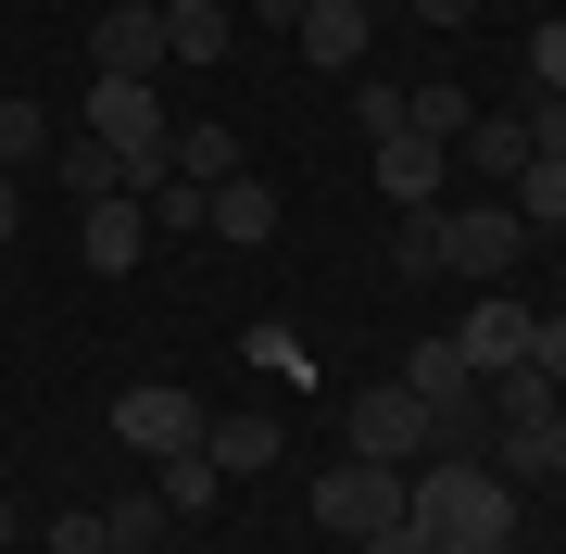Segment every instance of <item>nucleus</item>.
<instances>
[{"instance_id":"obj_1","label":"nucleus","mask_w":566,"mask_h":554,"mask_svg":"<svg viewBox=\"0 0 566 554\" xmlns=\"http://www.w3.org/2000/svg\"><path fill=\"white\" fill-rule=\"evenodd\" d=\"M403 516L428 530V554H504L516 542V479L479 467V453H428V467H403Z\"/></svg>"},{"instance_id":"obj_2","label":"nucleus","mask_w":566,"mask_h":554,"mask_svg":"<svg viewBox=\"0 0 566 554\" xmlns=\"http://www.w3.org/2000/svg\"><path fill=\"white\" fill-rule=\"evenodd\" d=\"M528 252V215L516 202H441V278H491L504 290Z\"/></svg>"},{"instance_id":"obj_3","label":"nucleus","mask_w":566,"mask_h":554,"mask_svg":"<svg viewBox=\"0 0 566 554\" xmlns=\"http://www.w3.org/2000/svg\"><path fill=\"white\" fill-rule=\"evenodd\" d=\"M353 453H378V467H428V453H441V416H428L403 378H378V390H353Z\"/></svg>"},{"instance_id":"obj_4","label":"nucleus","mask_w":566,"mask_h":554,"mask_svg":"<svg viewBox=\"0 0 566 554\" xmlns=\"http://www.w3.org/2000/svg\"><path fill=\"white\" fill-rule=\"evenodd\" d=\"M114 441H126V453H151V467H164V453H202V390L139 378V390L114 404Z\"/></svg>"},{"instance_id":"obj_5","label":"nucleus","mask_w":566,"mask_h":554,"mask_svg":"<svg viewBox=\"0 0 566 554\" xmlns=\"http://www.w3.org/2000/svg\"><path fill=\"white\" fill-rule=\"evenodd\" d=\"M315 516L340 542H365V530H390V516H403V467H378V453H340V467L315 479Z\"/></svg>"},{"instance_id":"obj_6","label":"nucleus","mask_w":566,"mask_h":554,"mask_svg":"<svg viewBox=\"0 0 566 554\" xmlns=\"http://www.w3.org/2000/svg\"><path fill=\"white\" fill-rule=\"evenodd\" d=\"M378 189H390V215H441L453 151H441V139H416V126H390V139H378Z\"/></svg>"},{"instance_id":"obj_7","label":"nucleus","mask_w":566,"mask_h":554,"mask_svg":"<svg viewBox=\"0 0 566 554\" xmlns=\"http://www.w3.org/2000/svg\"><path fill=\"white\" fill-rule=\"evenodd\" d=\"M88 63H102V76H164V13H151V0H102Z\"/></svg>"},{"instance_id":"obj_8","label":"nucleus","mask_w":566,"mask_h":554,"mask_svg":"<svg viewBox=\"0 0 566 554\" xmlns=\"http://www.w3.org/2000/svg\"><path fill=\"white\" fill-rule=\"evenodd\" d=\"M453 353H465L479 378H504L516 353H528V303H516V290H479V303H465V328H453Z\"/></svg>"},{"instance_id":"obj_9","label":"nucleus","mask_w":566,"mask_h":554,"mask_svg":"<svg viewBox=\"0 0 566 554\" xmlns=\"http://www.w3.org/2000/svg\"><path fill=\"white\" fill-rule=\"evenodd\" d=\"M151 252V215H139V189H102V202H88V265L102 278H126Z\"/></svg>"},{"instance_id":"obj_10","label":"nucleus","mask_w":566,"mask_h":554,"mask_svg":"<svg viewBox=\"0 0 566 554\" xmlns=\"http://www.w3.org/2000/svg\"><path fill=\"white\" fill-rule=\"evenodd\" d=\"M365 25H378V13H353V0H303V25H290V39H303V63L353 76V63H365Z\"/></svg>"},{"instance_id":"obj_11","label":"nucleus","mask_w":566,"mask_h":554,"mask_svg":"<svg viewBox=\"0 0 566 554\" xmlns=\"http://www.w3.org/2000/svg\"><path fill=\"white\" fill-rule=\"evenodd\" d=\"M202 227H214V240H227V252H264V240H277V189H264V177H227Z\"/></svg>"},{"instance_id":"obj_12","label":"nucleus","mask_w":566,"mask_h":554,"mask_svg":"<svg viewBox=\"0 0 566 554\" xmlns=\"http://www.w3.org/2000/svg\"><path fill=\"white\" fill-rule=\"evenodd\" d=\"M164 177H189V189H227V177H240V126H177V151H164Z\"/></svg>"},{"instance_id":"obj_13","label":"nucleus","mask_w":566,"mask_h":554,"mask_svg":"<svg viewBox=\"0 0 566 554\" xmlns=\"http://www.w3.org/2000/svg\"><path fill=\"white\" fill-rule=\"evenodd\" d=\"M516 165H528V126H516V114H479V126L453 139V177H516Z\"/></svg>"},{"instance_id":"obj_14","label":"nucleus","mask_w":566,"mask_h":554,"mask_svg":"<svg viewBox=\"0 0 566 554\" xmlns=\"http://www.w3.org/2000/svg\"><path fill=\"white\" fill-rule=\"evenodd\" d=\"M403 390H416L428 416H441V404H465V390H479V366H465L453 341H416V353H403Z\"/></svg>"},{"instance_id":"obj_15","label":"nucleus","mask_w":566,"mask_h":554,"mask_svg":"<svg viewBox=\"0 0 566 554\" xmlns=\"http://www.w3.org/2000/svg\"><path fill=\"white\" fill-rule=\"evenodd\" d=\"M151 492H164V516H214L227 467H214V453H164V467H151Z\"/></svg>"},{"instance_id":"obj_16","label":"nucleus","mask_w":566,"mask_h":554,"mask_svg":"<svg viewBox=\"0 0 566 554\" xmlns=\"http://www.w3.org/2000/svg\"><path fill=\"white\" fill-rule=\"evenodd\" d=\"M202 453H214L227 479H252V467H277V416H214V429H202Z\"/></svg>"},{"instance_id":"obj_17","label":"nucleus","mask_w":566,"mask_h":554,"mask_svg":"<svg viewBox=\"0 0 566 554\" xmlns=\"http://www.w3.org/2000/svg\"><path fill=\"white\" fill-rule=\"evenodd\" d=\"M139 215H151V240H202L214 189H189V177H151V189H139Z\"/></svg>"},{"instance_id":"obj_18","label":"nucleus","mask_w":566,"mask_h":554,"mask_svg":"<svg viewBox=\"0 0 566 554\" xmlns=\"http://www.w3.org/2000/svg\"><path fill=\"white\" fill-rule=\"evenodd\" d=\"M227 51V0H177L164 13V63H214Z\"/></svg>"},{"instance_id":"obj_19","label":"nucleus","mask_w":566,"mask_h":554,"mask_svg":"<svg viewBox=\"0 0 566 554\" xmlns=\"http://www.w3.org/2000/svg\"><path fill=\"white\" fill-rule=\"evenodd\" d=\"M403 126H416V139H441V151H453V139H465L479 114H465V88H453V76H428V88H403Z\"/></svg>"},{"instance_id":"obj_20","label":"nucleus","mask_w":566,"mask_h":554,"mask_svg":"<svg viewBox=\"0 0 566 554\" xmlns=\"http://www.w3.org/2000/svg\"><path fill=\"white\" fill-rule=\"evenodd\" d=\"M504 202H516L528 227H566V151H528V165H516V189H504Z\"/></svg>"},{"instance_id":"obj_21","label":"nucleus","mask_w":566,"mask_h":554,"mask_svg":"<svg viewBox=\"0 0 566 554\" xmlns=\"http://www.w3.org/2000/svg\"><path fill=\"white\" fill-rule=\"evenodd\" d=\"M39 151H51V114L25 102V88H0V177H25Z\"/></svg>"},{"instance_id":"obj_22","label":"nucleus","mask_w":566,"mask_h":554,"mask_svg":"<svg viewBox=\"0 0 566 554\" xmlns=\"http://www.w3.org/2000/svg\"><path fill=\"white\" fill-rule=\"evenodd\" d=\"M63 189H76V202H102V189H126V165H114V151L102 139H76V151H63V165H51Z\"/></svg>"},{"instance_id":"obj_23","label":"nucleus","mask_w":566,"mask_h":554,"mask_svg":"<svg viewBox=\"0 0 566 554\" xmlns=\"http://www.w3.org/2000/svg\"><path fill=\"white\" fill-rule=\"evenodd\" d=\"M390 265H403V278H441V215H403V227H390Z\"/></svg>"},{"instance_id":"obj_24","label":"nucleus","mask_w":566,"mask_h":554,"mask_svg":"<svg viewBox=\"0 0 566 554\" xmlns=\"http://www.w3.org/2000/svg\"><path fill=\"white\" fill-rule=\"evenodd\" d=\"M491 390H504V429H542V416H554V378H528V366H504Z\"/></svg>"},{"instance_id":"obj_25","label":"nucleus","mask_w":566,"mask_h":554,"mask_svg":"<svg viewBox=\"0 0 566 554\" xmlns=\"http://www.w3.org/2000/svg\"><path fill=\"white\" fill-rule=\"evenodd\" d=\"M102 530H114V542H151V530H164V492H114Z\"/></svg>"},{"instance_id":"obj_26","label":"nucleus","mask_w":566,"mask_h":554,"mask_svg":"<svg viewBox=\"0 0 566 554\" xmlns=\"http://www.w3.org/2000/svg\"><path fill=\"white\" fill-rule=\"evenodd\" d=\"M528 378H566V315H528V353H516Z\"/></svg>"},{"instance_id":"obj_27","label":"nucleus","mask_w":566,"mask_h":554,"mask_svg":"<svg viewBox=\"0 0 566 554\" xmlns=\"http://www.w3.org/2000/svg\"><path fill=\"white\" fill-rule=\"evenodd\" d=\"M353 114H365V139H390V126H403V88H390V76H365V88H353Z\"/></svg>"},{"instance_id":"obj_28","label":"nucleus","mask_w":566,"mask_h":554,"mask_svg":"<svg viewBox=\"0 0 566 554\" xmlns=\"http://www.w3.org/2000/svg\"><path fill=\"white\" fill-rule=\"evenodd\" d=\"M528 76H542V88H554V102H566V13L542 25V39H528Z\"/></svg>"},{"instance_id":"obj_29","label":"nucleus","mask_w":566,"mask_h":554,"mask_svg":"<svg viewBox=\"0 0 566 554\" xmlns=\"http://www.w3.org/2000/svg\"><path fill=\"white\" fill-rule=\"evenodd\" d=\"M51 554H114V530L102 516H51Z\"/></svg>"},{"instance_id":"obj_30","label":"nucleus","mask_w":566,"mask_h":554,"mask_svg":"<svg viewBox=\"0 0 566 554\" xmlns=\"http://www.w3.org/2000/svg\"><path fill=\"white\" fill-rule=\"evenodd\" d=\"M353 554H428V530H416V516H390V530H365Z\"/></svg>"},{"instance_id":"obj_31","label":"nucleus","mask_w":566,"mask_h":554,"mask_svg":"<svg viewBox=\"0 0 566 554\" xmlns=\"http://www.w3.org/2000/svg\"><path fill=\"white\" fill-rule=\"evenodd\" d=\"M416 25H479V0H416Z\"/></svg>"},{"instance_id":"obj_32","label":"nucleus","mask_w":566,"mask_h":554,"mask_svg":"<svg viewBox=\"0 0 566 554\" xmlns=\"http://www.w3.org/2000/svg\"><path fill=\"white\" fill-rule=\"evenodd\" d=\"M13 227H25V189H13V177H0V252H13Z\"/></svg>"},{"instance_id":"obj_33","label":"nucleus","mask_w":566,"mask_h":554,"mask_svg":"<svg viewBox=\"0 0 566 554\" xmlns=\"http://www.w3.org/2000/svg\"><path fill=\"white\" fill-rule=\"evenodd\" d=\"M542 467H554V479H566V404H554V429H542Z\"/></svg>"},{"instance_id":"obj_34","label":"nucleus","mask_w":566,"mask_h":554,"mask_svg":"<svg viewBox=\"0 0 566 554\" xmlns=\"http://www.w3.org/2000/svg\"><path fill=\"white\" fill-rule=\"evenodd\" d=\"M252 25H303V0H252Z\"/></svg>"},{"instance_id":"obj_35","label":"nucleus","mask_w":566,"mask_h":554,"mask_svg":"<svg viewBox=\"0 0 566 554\" xmlns=\"http://www.w3.org/2000/svg\"><path fill=\"white\" fill-rule=\"evenodd\" d=\"M353 13H403V0H353Z\"/></svg>"},{"instance_id":"obj_36","label":"nucleus","mask_w":566,"mask_h":554,"mask_svg":"<svg viewBox=\"0 0 566 554\" xmlns=\"http://www.w3.org/2000/svg\"><path fill=\"white\" fill-rule=\"evenodd\" d=\"M0 542H13V492H0Z\"/></svg>"},{"instance_id":"obj_37","label":"nucleus","mask_w":566,"mask_h":554,"mask_svg":"<svg viewBox=\"0 0 566 554\" xmlns=\"http://www.w3.org/2000/svg\"><path fill=\"white\" fill-rule=\"evenodd\" d=\"M114 554H151V542H114Z\"/></svg>"},{"instance_id":"obj_38","label":"nucleus","mask_w":566,"mask_h":554,"mask_svg":"<svg viewBox=\"0 0 566 554\" xmlns=\"http://www.w3.org/2000/svg\"><path fill=\"white\" fill-rule=\"evenodd\" d=\"M151 13H177V0H151Z\"/></svg>"}]
</instances>
